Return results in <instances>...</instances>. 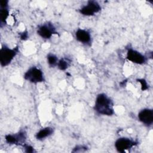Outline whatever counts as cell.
I'll use <instances>...</instances> for the list:
<instances>
[{"label":"cell","mask_w":153,"mask_h":153,"mask_svg":"<svg viewBox=\"0 0 153 153\" xmlns=\"http://www.w3.org/2000/svg\"><path fill=\"white\" fill-rule=\"evenodd\" d=\"M94 110L99 114L104 115H112L114 114L113 103L111 100L105 94H99L95 102Z\"/></svg>","instance_id":"obj_1"},{"label":"cell","mask_w":153,"mask_h":153,"mask_svg":"<svg viewBox=\"0 0 153 153\" xmlns=\"http://www.w3.org/2000/svg\"><path fill=\"white\" fill-rule=\"evenodd\" d=\"M19 51L17 47L14 48H10L5 46L2 47L0 53V62L2 66H6L9 65L16 56Z\"/></svg>","instance_id":"obj_2"},{"label":"cell","mask_w":153,"mask_h":153,"mask_svg":"<svg viewBox=\"0 0 153 153\" xmlns=\"http://www.w3.org/2000/svg\"><path fill=\"white\" fill-rule=\"evenodd\" d=\"M24 78L32 83L43 82L44 81L42 71L36 67L30 68L24 75Z\"/></svg>","instance_id":"obj_3"},{"label":"cell","mask_w":153,"mask_h":153,"mask_svg":"<svg viewBox=\"0 0 153 153\" xmlns=\"http://www.w3.org/2000/svg\"><path fill=\"white\" fill-rule=\"evenodd\" d=\"M136 143L128 138L121 137L117 139L115 143L117 150L120 152H125L127 150L132 148Z\"/></svg>","instance_id":"obj_4"},{"label":"cell","mask_w":153,"mask_h":153,"mask_svg":"<svg viewBox=\"0 0 153 153\" xmlns=\"http://www.w3.org/2000/svg\"><path fill=\"white\" fill-rule=\"evenodd\" d=\"M101 7L97 2L94 1H88L87 4L80 9V13L84 16H93L98 13Z\"/></svg>","instance_id":"obj_5"},{"label":"cell","mask_w":153,"mask_h":153,"mask_svg":"<svg viewBox=\"0 0 153 153\" xmlns=\"http://www.w3.org/2000/svg\"><path fill=\"white\" fill-rule=\"evenodd\" d=\"M127 59L133 63L139 65L144 63L146 61V58L143 55L133 49L128 50L127 53Z\"/></svg>","instance_id":"obj_6"},{"label":"cell","mask_w":153,"mask_h":153,"mask_svg":"<svg viewBox=\"0 0 153 153\" xmlns=\"http://www.w3.org/2000/svg\"><path fill=\"white\" fill-rule=\"evenodd\" d=\"M37 32L39 36L45 39H49L51 37L53 34L56 33L53 25L49 23L44 24L39 26Z\"/></svg>","instance_id":"obj_7"},{"label":"cell","mask_w":153,"mask_h":153,"mask_svg":"<svg viewBox=\"0 0 153 153\" xmlns=\"http://www.w3.org/2000/svg\"><path fill=\"white\" fill-rule=\"evenodd\" d=\"M138 118L140 121L146 126H151L153 123V110L144 109L138 114Z\"/></svg>","instance_id":"obj_8"},{"label":"cell","mask_w":153,"mask_h":153,"mask_svg":"<svg viewBox=\"0 0 153 153\" xmlns=\"http://www.w3.org/2000/svg\"><path fill=\"white\" fill-rule=\"evenodd\" d=\"M25 134L24 132H19L18 134L5 136V140L9 144H21L25 140Z\"/></svg>","instance_id":"obj_9"},{"label":"cell","mask_w":153,"mask_h":153,"mask_svg":"<svg viewBox=\"0 0 153 153\" xmlns=\"http://www.w3.org/2000/svg\"><path fill=\"white\" fill-rule=\"evenodd\" d=\"M76 39L80 42L84 44L89 43L91 41V36L90 33L84 29H78L75 33Z\"/></svg>","instance_id":"obj_10"},{"label":"cell","mask_w":153,"mask_h":153,"mask_svg":"<svg viewBox=\"0 0 153 153\" xmlns=\"http://www.w3.org/2000/svg\"><path fill=\"white\" fill-rule=\"evenodd\" d=\"M53 132V130L50 127H45L41 129L36 134V138L38 140L43 139L50 135H51Z\"/></svg>","instance_id":"obj_11"},{"label":"cell","mask_w":153,"mask_h":153,"mask_svg":"<svg viewBox=\"0 0 153 153\" xmlns=\"http://www.w3.org/2000/svg\"><path fill=\"white\" fill-rule=\"evenodd\" d=\"M8 10L7 8H1L0 10V17H1V23H5L8 17Z\"/></svg>","instance_id":"obj_12"},{"label":"cell","mask_w":153,"mask_h":153,"mask_svg":"<svg viewBox=\"0 0 153 153\" xmlns=\"http://www.w3.org/2000/svg\"><path fill=\"white\" fill-rule=\"evenodd\" d=\"M57 66H58V68L62 70V71H65L66 70L68 66H69V63L65 59H60L58 62H57Z\"/></svg>","instance_id":"obj_13"},{"label":"cell","mask_w":153,"mask_h":153,"mask_svg":"<svg viewBox=\"0 0 153 153\" xmlns=\"http://www.w3.org/2000/svg\"><path fill=\"white\" fill-rule=\"evenodd\" d=\"M48 63L51 66H54L57 64V58L54 54H48L47 56Z\"/></svg>","instance_id":"obj_14"},{"label":"cell","mask_w":153,"mask_h":153,"mask_svg":"<svg viewBox=\"0 0 153 153\" xmlns=\"http://www.w3.org/2000/svg\"><path fill=\"white\" fill-rule=\"evenodd\" d=\"M138 82H139L141 84V89L142 90L144 91L148 89V85L146 83V81L143 79H137Z\"/></svg>","instance_id":"obj_15"},{"label":"cell","mask_w":153,"mask_h":153,"mask_svg":"<svg viewBox=\"0 0 153 153\" xmlns=\"http://www.w3.org/2000/svg\"><path fill=\"white\" fill-rule=\"evenodd\" d=\"M25 151L26 152H34V149L33 148V147H32L29 145H25Z\"/></svg>","instance_id":"obj_16"},{"label":"cell","mask_w":153,"mask_h":153,"mask_svg":"<svg viewBox=\"0 0 153 153\" xmlns=\"http://www.w3.org/2000/svg\"><path fill=\"white\" fill-rule=\"evenodd\" d=\"M0 4H1V8H7V7L8 1L6 0L1 1Z\"/></svg>","instance_id":"obj_17"},{"label":"cell","mask_w":153,"mask_h":153,"mask_svg":"<svg viewBox=\"0 0 153 153\" xmlns=\"http://www.w3.org/2000/svg\"><path fill=\"white\" fill-rule=\"evenodd\" d=\"M20 38L22 39L23 40H25L27 38V33L26 32H23L22 33L21 36H20Z\"/></svg>","instance_id":"obj_18"}]
</instances>
